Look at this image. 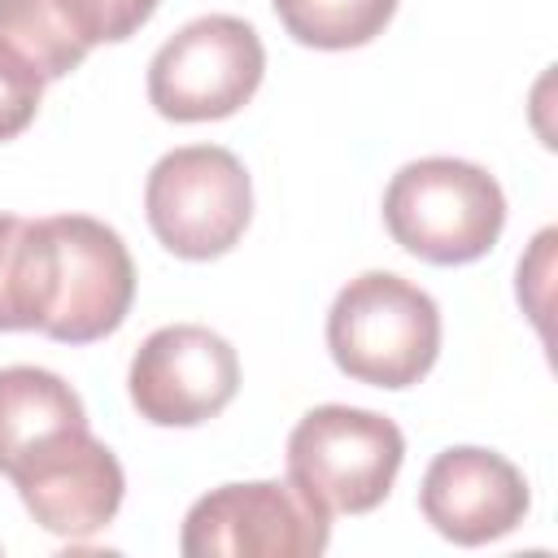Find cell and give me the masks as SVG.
Here are the masks:
<instances>
[{
    "instance_id": "cell-12",
    "label": "cell",
    "mask_w": 558,
    "mask_h": 558,
    "mask_svg": "<svg viewBox=\"0 0 558 558\" xmlns=\"http://www.w3.org/2000/svg\"><path fill=\"white\" fill-rule=\"evenodd\" d=\"M83 423H87V410L57 371H44V366L0 371V475H9L48 436Z\"/></svg>"
},
{
    "instance_id": "cell-13",
    "label": "cell",
    "mask_w": 558,
    "mask_h": 558,
    "mask_svg": "<svg viewBox=\"0 0 558 558\" xmlns=\"http://www.w3.org/2000/svg\"><path fill=\"white\" fill-rule=\"evenodd\" d=\"M283 31L323 52L371 44L397 13V0H270Z\"/></svg>"
},
{
    "instance_id": "cell-4",
    "label": "cell",
    "mask_w": 558,
    "mask_h": 558,
    "mask_svg": "<svg viewBox=\"0 0 558 558\" xmlns=\"http://www.w3.org/2000/svg\"><path fill=\"white\" fill-rule=\"evenodd\" d=\"M405 462V436L388 414L314 405L288 436V480L327 514H366Z\"/></svg>"
},
{
    "instance_id": "cell-8",
    "label": "cell",
    "mask_w": 558,
    "mask_h": 558,
    "mask_svg": "<svg viewBox=\"0 0 558 558\" xmlns=\"http://www.w3.org/2000/svg\"><path fill=\"white\" fill-rule=\"evenodd\" d=\"M240 388V357L235 349L201 327L174 323L157 327L131 357L126 392L140 418L157 427H196L231 405Z\"/></svg>"
},
{
    "instance_id": "cell-11",
    "label": "cell",
    "mask_w": 558,
    "mask_h": 558,
    "mask_svg": "<svg viewBox=\"0 0 558 558\" xmlns=\"http://www.w3.org/2000/svg\"><path fill=\"white\" fill-rule=\"evenodd\" d=\"M161 0H0V39L44 78H65L96 44L135 35Z\"/></svg>"
},
{
    "instance_id": "cell-14",
    "label": "cell",
    "mask_w": 558,
    "mask_h": 558,
    "mask_svg": "<svg viewBox=\"0 0 558 558\" xmlns=\"http://www.w3.org/2000/svg\"><path fill=\"white\" fill-rule=\"evenodd\" d=\"M0 331H39V222L0 214Z\"/></svg>"
},
{
    "instance_id": "cell-15",
    "label": "cell",
    "mask_w": 558,
    "mask_h": 558,
    "mask_svg": "<svg viewBox=\"0 0 558 558\" xmlns=\"http://www.w3.org/2000/svg\"><path fill=\"white\" fill-rule=\"evenodd\" d=\"M44 74L22 57L13 52L4 39H0V144L22 135L35 113H39V96H44Z\"/></svg>"
},
{
    "instance_id": "cell-3",
    "label": "cell",
    "mask_w": 558,
    "mask_h": 558,
    "mask_svg": "<svg viewBox=\"0 0 558 558\" xmlns=\"http://www.w3.org/2000/svg\"><path fill=\"white\" fill-rule=\"evenodd\" d=\"M39 331L61 344L113 336L135 301V262L122 235L87 214L39 218Z\"/></svg>"
},
{
    "instance_id": "cell-10",
    "label": "cell",
    "mask_w": 558,
    "mask_h": 558,
    "mask_svg": "<svg viewBox=\"0 0 558 558\" xmlns=\"http://www.w3.org/2000/svg\"><path fill=\"white\" fill-rule=\"evenodd\" d=\"M532 493L523 471L480 445L440 449L423 475L418 510L453 545H488L527 519Z\"/></svg>"
},
{
    "instance_id": "cell-2",
    "label": "cell",
    "mask_w": 558,
    "mask_h": 558,
    "mask_svg": "<svg viewBox=\"0 0 558 558\" xmlns=\"http://www.w3.org/2000/svg\"><path fill=\"white\" fill-rule=\"evenodd\" d=\"M388 235L432 266L480 262L506 227L501 183L462 157H418L384 192Z\"/></svg>"
},
{
    "instance_id": "cell-6",
    "label": "cell",
    "mask_w": 558,
    "mask_h": 558,
    "mask_svg": "<svg viewBox=\"0 0 558 558\" xmlns=\"http://www.w3.org/2000/svg\"><path fill=\"white\" fill-rule=\"evenodd\" d=\"M266 74L262 35L231 13L174 31L148 61V100L170 122H218L253 100Z\"/></svg>"
},
{
    "instance_id": "cell-1",
    "label": "cell",
    "mask_w": 558,
    "mask_h": 558,
    "mask_svg": "<svg viewBox=\"0 0 558 558\" xmlns=\"http://www.w3.org/2000/svg\"><path fill=\"white\" fill-rule=\"evenodd\" d=\"M327 349L357 384L410 388L436 366L440 310L418 283L392 270H366L336 292L327 310Z\"/></svg>"
},
{
    "instance_id": "cell-7",
    "label": "cell",
    "mask_w": 558,
    "mask_h": 558,
    "mask_svg": "<svg viewBox=\"0 0 558 558\" xmlns=\"http://www.w3.org/2000/svg\"><path fill=\"white\" fill-rule=\"evenodd\" d=\"M331 514L292 480L222 484L192 501L179 549L187 558H318Z\"/></svg>"
},
{
    "instance_id": "cell-5",
    "label": "cell",
    "mask_w": 558,
    "mask_h": 558,
    "mask_svg": "<svg viewBox=\"0 0 558 558\" xmlns=\"http://www.w3.org/2000/svg\"><path fill=\"white\" fill-rule=\"evenodd\" d=\"M144 214L153 235L183 262H209L235 248L253 218V183L235 153L187 144L148 170Z\"/></svg>"
},
{
    "instance_id": "cell-9",
    "label": "cell",
    "mask_w": 558,
    "mask_h": 558,
    "mask_svg": "<svg viewBox=\"0 0 558 558\" xmlns=\"http://www.w3.org/2000/svg\"><path fill=\"white\" fill-rule=\"evenodd\" d=\"M9 480L22 506L31 510V519L44 532L65 536V541H83L109 527L126 493L122 462L113 458L109 445H100L87 432V423L65 427L48 436L44 445H35L9 471Z\"/></svg>"
}]
</instances>
